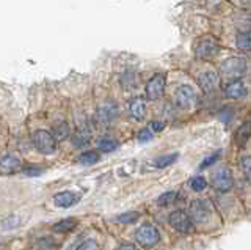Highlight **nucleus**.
<instances>
[{"label":"nucleus","instance_id":"f257e3e1","mask_svg":"<svg viewBox=\"0 0 251 250\" xmlns=\"http://www.w3.org/2000/svg\"><path fill=\"white\" fill-rule=\"evenodd\" d=\"M220 51L218 41L214 36L206 35L201 36L198 41L195 43V56L200 60H210L214 58Z\"/></svg>","mask_w":251,"mask_h":250},{"label":"nucleus","instance_id":"f03ea898","mask_svg":"<svg viewBox=\"0 0 251 250\" xmlns=\"http://www.w3.org/2000/svg\"><path fill=\"white\" fill-rule=\"evenodd\" d=\"M247 71V60L242 57H231L222 63V74L231 81L240 79Z\"/></svg>","mask_w":251,"mask_h":250},{"label":"nucleus","instance_id":"7ed1b4c3","mask_svg":"<svg viewBox=\"0 0 251 250\" xmlns=\"http://www.w3.org/2000/svg\"><path fill=\"white\" fill-rule=\"evenodd\" d=\"M31 140H33V145L36 150L43 154H52L57 150V139L47 131H43V129L36 131L33 137H31Z\"/></svg>","mask_w":251,"mask_h":250},{"label":"nucleus","instance_id":"20e7f679","mask_svg":"<svg viewBox=\"0 0 251 250\" xmlns=\"http://www.w3.org/2000/svg\"><path fill=\"white\" fill-rule=\"evenodd\" d=\"M135 239L141 247H154L157 242L160 241V233L154 225H141L140 228L135 231Z\"/></svg>","mask_w":251,"mask_h":250},{"label":"nucleus","instance_id":"39448f33","mask_svg":"<svg viewBox=\"0 0 251 250\" xmlns=\"http://www.w3.org/2000/svg\"><path fill=\"white\" fill-rule=\"evenodd\" d=\"M168 222H170V225L173 226V228H175L176 231H179V233L188 234V233L193 231V221H192V217L185 213V211H175V213H171Z\"/></svg>","mask_w":251,"mask_h":250},{"label":"nucleus","instance_id":"423d86ee","mask_svg":"<svg viewBox=\"0 0 251 250\" xmlns=\"http://www.w3.org/2000/svg\"><path fill=\"white\" fill-rule=\"evenodd\" d=\"M212 206L207 200H193L190 203V217L196 223H204L210 219Z\"/></svg>","mask_w":251,"mask_h":250},{"label":"nucleus","instance_id":"0eeeda50","mask_svg":"<svg viewBox=\"0 0 251 250\" xmlns=\"http://www.w3.org/2000/svg\"><path fill=\"white\" fill-rule=\"evenodd\" d=\"M196 91L190 87V85H182L176 90L175 95V103L179 109H190L196 104Z\"/></svg>","mask_w":251,"mask_h":250},{"label":"nucleus","instance_id":"6e6552de","mask_svg":"<svg viewBox=\"0 0 251 250\" xmlns=\"http://www.w3.org/2000/svg\"><path fill=\"white\" fill-rule=\"evenodd\" d=\"M212 184H214V187L220 192H227L229 189H232L234 178H232L231 170L222 167L220 170H217L215 173H212Z\"/></svg>","mask_w":251,"mask_h":250},{"label":"nucleus","instance_id":"1a4fd4ad","mask_svg":"<svg viewBox=\"0 0 251 250\" xmlns=\"http://www.w3.org/2000/svg\"><path fill=\"white\" fill-rule=\"evenodd\" d=\"M165 83H167V81H165V76L162 74H155L154 77H151L149 82L146 83L148 99H151V101L159 99L165 91Z\"/></svg>","mask_w":251,"mask_h":250},{"label":"nucleus","instance_id":"9d476101","mask_svg":"<svg viewBox=\"0 0 251 250\" xmlns=\"http://www.w3.org/2000/svg\"><path fill=\"white\" fill-rule=\"evenodd\" d=\"M118 115V107L115 103H104L98 111V115L96 118L100 124H104V126H107V124L112 123Z\"/></svg>","mask_w":251,"mask_h":250},{"label":"nucleus","instance_id":"9b49d317","mask_svg":"<svg viewBox=\"0 0 251 250\" xmlns=\"http://www.w3.org/2000/svg\"><path fill=\"white\" fill-rule=\"evenodd\" d=\"M247 85L242 82V79H235V81H229V83L225 87V96L231 98V99H239L247 96Z\"/></svg>","mask_w":251,"mask_h":250},{"label":"nucleus","instance_id":"f8f14e48","mask_svg":"<svg viewBox=\"0 0 251 250\" xmlns=\"http://www.w3.org/2000/svg\"><path fill=\"white\" fill-rule=\"evenodd\" d=\"M198 83L202 91L206 93H212L217 87H218V76L214 71H207V73H202L198 77Z\"/></svg>","mask_w":251,"mask_h":250},{"label":"nucleus","instance_id":"ddd939ff","mask_svg":"<svg viewBox=\"0 0 251 250\" xmlns=\"http://www.w3.org/2000/svg\"><path fill=\"white\" fill-rule=\"evenodd\" d=\"M78 200H80V197H78L77 194L69 192V191L60 192L53 197L55 206H58V208H71V206H74Z\"/></svg>","mask_w":251,"mask_h":250},{"label":"nucleus","instance_id":"4468645a","mask_svg":"<svg viewBox=\"0 0 251 250\" xmlns=\"http://www.w3.org/2000/svg\"><path fill=\"white\" fill-rule=\"evenodd\" d=\"M21 159L16 158L13 154H6L3 158H0V173H13V171L19 170Z\"/></svg>","mask_w":251,"mask_h":250},{"label":"nucleus","instance_id":"2eb2a0df","mask_svg":"<svg viewBox=\"0 0 251 250\" xmlns=\"http://www.w3.org/2000/svg\"><path fill=\"white\" fill-rule=\"evenodd\" d=\"M250 137H251V121H247V123H243L242 126H239L237 131H235L234 142L239 146H245Z\"/></svg>","mask_w":251,"mask_h":250},{"label":"nucleus","instance_id":"dca6fc26","mask_svg":"<svg viewBox=\"0 0 251 250\" xmlns=\"http://www.w3.org/2000/svg\"><path fill=\"white\" fill-rule=\"evenodd\" d=\"M130 115L135 120H143L145 118V116H146V103H145V99H141V98L132 99V103H130Z\"/></svg>","mask_w":251,"mask_h":250},{"label":"nucleus","instance_id":"f3484780","mask_svg":"<svg viewBox=\"0 0 251 250\" xmlns=\"http://www.w3.org/2000/svg\"><path fill=\"white\" fill-rule=\"evenodd\" d=\"M90 140H91L90 131H88V129H85V128H82V129H78V131L75 132V134H74V137H73V143H74L75 148H82V146H85V145H88V143H90Z\"/></svg>","mask_w":251,"mask_h":250},{"label":"nucleus","instance_id":"a211bd4d","mask_svg":"<svg viewBox=\"0 0 251 250\" xmlns=\"http://www.w3.org/2000/svg\"><path fill=\"white\" fill-rule=\"evenodd\" d=\"M77 225V221L74 217H68V219H63V221L57 222L53 226H52V230L55 233H68L74 228V226Z\"/></svg>","mask_w":251,"mask_h":250},{"label":"nucleus","instance_id":"6ab92c4d","mask_svg":"<svg viewBox=\"0 0 251 250\" xmlns=\"http://www.w3.org/2000/svg\"><path fill=\"white\" fill-rule=\"evenodd\" d=\"M237 48L240 51H251V32H240L235 38Z\"/></svg>","mask_w":251,"mask_h":250},{"label":"nucleus","instance_id":"aec40b11","mask_svg":"<svg viewBox=\"0 0 251 250\" xmlns=\"http://www.w3.org/2000/svg\"><path fill=\"white\" fill-rule=\"evenodd\" d=\"M78 162L83 166H93V164L99 162V153L98 151H85L78 156Z\"/></svg>","mask_w":251,"mask_h":250},{"label":"nucleus","instance_id":"412c9836","mask_svg":"<svg viewBox=\"0 0 251 250\" xmlns=\"http://www.w3.org/2000/svg\"><path fill=\"white\" fill-rule=\"evenodd\" d=\"M69 136V126L66 123H60L53 128V137L57 140H65Z\"/></svg>","mask_w":251,"mask_h":250},{"label":"nucleus","instance_id":"4be33fe9","mask_svg":"<svg viewBox=\"0 0 251 250\" xmlns=\"http://www.w3.org/2000/svg\"><path fill=\"white\" fill-rule=\"evenodd\" d=\"M177 156H179L177 153H173V154L162 156V158H159V159L155 161V167H159V168H165V167L171 166V164L177 159Z\"/></svg>","mask_w":251,"mask_h":250},{"label":"nucleus","instance_id":"5701e85b","mask_svg":"<svg viewBox=\"0 0 251 250\" xmlns=\"http://www.w3.org/2000/svg\"><path fill=\"white\" fill-rule=\"evenodd\" d=\"M188 184H190V187H192L193 191H196V192H201V191H204L207 187L206 178H202V176H195V178H192Z\"/></svg>","mask_w":251,"mask_h":250},{"label":"nucleus","instance_id":"b1692460","mask_svg":"<svg viewBox=\"0 0 251 250\" xmlns=\"http://www.w3.org/2000/svg\"><path fill=\"white\" fill-rule=\"evenodd\" d=\"M176 198H177V194L176 192H165V194H162L160 197H159L157 203H159V206H168Z\"/></svg>","mask_w":251,"mask_h":250},{"label":"nucleus","instance_id":"393cba45","mask_svg":"<svg viewBox=\"0 0 251 250\" xmlns=\"http://www.w3.org/2000/svg\"><path fill=\"white\" fill-rule=\"evenodd\" d=\"M140 219V214L137 213V211H129V213H124L121 214L120 217H118V222H121V223H133V222H137Z\"/></svg>","mask_w":251,"mask_h":250},{"label":"nucleus","instance_id":"a878e982","mask_svg":"<svg viewBox=\"0 0 251 250\" xmlns=\"http://www.w3.org/2000/svg\"><path fill=\"white\" fill-rule=\"evenodd\" d=\"M116 148H118V143L112 139H104V140H100V142H99V150L104 151V153H110V151L116 150Z\"/></svg>","mask_w":251,"mask_h":250},{"label":"nucleus","instance_id":"bb28decb","mask_svg":"<svg viewBox=\"0 0 251 250\" xmlns=\"http://www.w3.org/2000/svg\"><path fill=\"white\" fill-rule=\"evenodd\" d=\"M242 170L248 181H251V156H247V158L242 159Z\"/></svg>","mask_w":251,"mask_h":250},{"label":"nucleus","instance_id":"cd10ccee","mask_svg":"<svg viewBox=\"0 0 251 250\" xmlns=\"http://www.w3.org/2000/svg\"><path fill=\"white\" fill-rule=\"evenodd\" d=\"M77 250H100V247H99V244H98L96 241L88 239V241L82 242V244L78 246V249H77Z\"/></svg>","mask_w":251,"mask_h":250},{"label":"nucleus","instance_id":"c85d7f7f","mask_svg":"<svg viewBox=\"0 0 251 250\" xmlns=\"http://www.w3.org/2000/svg\"><path fill=\"white\" fill-rule=\"evenodd\" d=\"M151 139H152V132H151V129H143V131H140V134H138V142L145 143V142H149Z\"/></svg>","mask_w":251,"mask_h":250},{"label":"nucleus","instance_id":"c756f323","mask_svg":"<svg viewBox=\"0 0 251 250\" xmlns=\"http://www.w3.org/2000/svg\"><path fill=\"white\" fill-rule=\"evenodd\" d=\"M218 153H215V154H212V156H209V158L206 159V161H202L201 162V166H200V168H207V167H210L212 164H215L217 162V159H218Z\"/></svg>","mask_w":251,"mask_h":250},{"label":"nucleus","instance_id":"7c9ffc66","mask_svg":"<svg viewBox=\"0 0 251 250\" xmlns=\"http://www.w3.org/2000/svg\"><path fill=\"white\" fill-rule=\"evenodd\" d=\"M24 173L30 175V176H36V175H41L43 170L41 168H36V167H25V168H24Z\"/></svg>","mask_w":251,"mask_h":250},{"label":"nucleus","instance_id":"2f4dec72","mask_svg":"<svg viewBox=\"0 0 251 250\" xmlns=\"http://www.w3.org/2000/svg\"><path fill=\"white\" fill-rule=\"evenodd\" d=\"M163 128H165V123H162V121H152L151 123V129L154 132H160Z\"/></svg>","mask_w":251,"mask_h":250},{"label":"nucleus","instance_id":"473e14b6","mask_svg":"<svg viewBox=\"0 0 251 250\" xmlns=\"http://www.w3.org/2000/svg\"><path fill=\"white\" fill-rule=\"evenodd\" d=\"M118 250H138V249H137V247H133L132 244H123Z\"/></svg>","mask_w":251,"mask_h":250},{"label":"nucleus","instance_id":"72a5a7b5","mask_svg":"<svg viewBox=\"0 0 251 250\" xmlns=\"http://www.w3.org/2000/svg\"><path fill=\"white\" fill-rule=\"evenodd\" d=\"M240 2L245 6H251V0H240Z\"/></svg>","mask_w":251,"mask_h":250}]
</instances>
